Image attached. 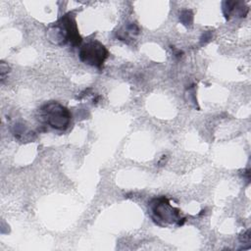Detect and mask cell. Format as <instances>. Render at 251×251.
Wrapping results in <instances>:
<instances>
[{"mask_svg": "<svg viewBox=\"0 0 251 251\" xmlns=\"http://www.w3.org/2000/svg\"><path fill=\"white\" fill-rule=\"evenodd\" d=\"M49 38L56 44L65 45L70 43L72 46L80 45L82 38L78 33V28L75 16L72 13L65 14L47 31Z\"/></svg>", "mask_w": 251, "mask_h": 251, "instance_id": "cell-1", "label": "cell"}, {"mask_svg": "<svg viewBox=\"0 0 251 251\" xmlns=\"http://www.w3.org/2000/svg\"><path fill=\"white\" fill-rule=\"evenodd\" d=\"M149 213L156 225L165 226L168 225L182 226L185 219L180 210L174 207L170 200L164 196L153 198L149 203Z\"/></svg>", "mask_w": 251, "mask_h": 251, "instance_id": "cell-2", "label": "cell"}, {"mask_svg": "<svg viewBox=\"0 0 251 251\" xmlns=\"http://www.w3.org/2000/svg\"><path fill=\"white\" fill-rule=\"evenodd\" d=\"M39 115L47 126L61 131L69 127L72 120V114L68 108L56 101L43 104L39 109Z\"/></svg>", "mask_w": 251, "mask_h": 251, "instance_id": "cell-3", "label": "cell"}, {"mask_svg": "<svg viewBox=\"0 0 251 251\" xmlns=\"http://www.w3.org/2000/svg\"><path fill=\"white\" fill-rule=\"evenodd\" d=\"M109 56L107 48L97 40H91L83 44L78 51V57L86 65L101 68Z\"/></svg>", "mask_w": 251, "mask_h": 251, "instance_id": "cell-4", "label": "cell"}, {"mask_svg": "<svg viewBox=\"0 0 251 251\" xmlns=\"http://www.w3.org/2000/svg\"><path fill=\"white\" fill-rule=\"evenodd\" d=\"M223 13L226 20L230 17H245L248 13V7L240 1H225L223 3Z\"/></svg>", "mask_w": 251, "mask_h": 251, "instance_id": "cell-5", "label": "cell"}, {"mask_svg": "<svg viewBox=\"0 0 251 251\" xmlns=\"http://www.w3.org/2000/svg\"><path fill=\"white\" fill-rule=\"evenodd\" d=\"M12 131L15 138L21 142H30L36 137L35 132L23 124H15Z\"/></svg>", "mask_w": 251, "mask_h": 251, "instance_id": "cell-6", "label": "cell"}, {"mask_svg": "<svg viewBox=\"0 0 251 251\" xmlns=\"http://www.w3.org/2000/svg\"><path fill=\"white\" fill-rule=\"evenodd\" d=\"M139 33V28L136 25V24L130 23L126 25H124L121 29L117 31V37L120 40H133Z\"/></svg>", "mask_w": 251, "mask_h": 251, "instance_id": "cell-7", "label": "cell"}, {"mask_svg": "<svg viewBox=\"0 0 251 251\" xmlns=\"http://www.w3.org/2000/svg\"><path fill=\"white\" fill-rule=\"evenodd\" d=\"M193 20V14L190 10H183L179 15V21L184 25H190Z\"/></svg>", "mask_w": 251, "mask_h": 251, "instance_id": "cell-8", "label": "cell"}, {"mask_svg": "<svg viewBox=\"0 0 251 251\" xmlns=\"http://www.w3.org/2000/svg\"><path fill=\"white\" fill-rule=\"evenodd\" d=\"M0 70H1V79L3 80L5 75L9 72V67H8V65H6L4 62H2V63H1V68H0Z\"/></svg>", "mask_w": 251, "mask_h": 251, "instance_id": "cell-9", "label": "cell"}]
</instances>
